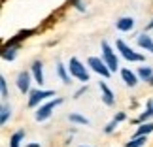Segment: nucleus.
<instances>
[{
  "label": "nucleus",
  "mask_w": 153,
  "mask_h": 147,
  "mask_svg": "<svg viewBox=\"0 0 153 147\" xmlns=\"http://www.w3.org/2000/svg\"><path fill=\"white\" fill-rule=\"evenodd\" d=\"M121 78H123V81L128 85V87H134L138 83V79H136V75H134L128 68H125V70H121Z\"/></svg>",
  "instance_id": "nucleus-11"
},
{
  "label": "nucleus",
  "mask_w": 153,
  "mask_h": 147,
  "mask_svg": "<svg viewBox=\"0 0 153 147\" xmlns=\"http://www.w3.org/2000/svg\"><path fill=\"white\" fill-rule=\"evenodd\" d=\"M123 119H125V113H117V115H115V121H117V123L123 121Z\"/></svg>",
  "instance_id": "nucleus-25"
},
{
  "label": "nucleus",
  "mask_w": 153,
  "mask_h": 147,
  "mask_svg": "<svg viewBox=\"0 0 153 147\" xmlns=\"http://www.w3.org/2000/svg\"><path fill=\"white\" fill-rule=\"evenodd\" d=\"M25 138V132L23 130H19V132H15L13 136L10 138V147H19V142Z\"/></svg>",
  "instance_id": "nucleus-15"
},
{
  "label": "nucleus",
  "mask_w": 153,
  "mask_h": 147,
  "mask_svg": "<svg viewBox=\"0 0 153 147\" xmlns=\"http://www.w3.org/2000/svg\"><path fill=\"white\" fill-rule=\"evenodd\" d=\"M70 74L74 75V78H78L79 81H89V74H87V70H85V66L81 64L78 58H70Z\"/></svg>",
  "instance_id": "nucleus-1"
},
{
  "label": "nucleus",
  "mask_w": 153,
  "mask_h": 147,
  "mask_svg": "<svg viewBox=\"0 0 153 147\" xmlns=\"http://www.w3.org/2000/svg\"><path fill=\"white\" fill-rule=\"evenodd\" d=\"M115 126H117V121L114 119V121H111V123H110V125H108V126H106V128H104V132H108V134H110V132H114V128H115Z\"/></svg>",
  "instance_id": "nucleus-23"
},
{
  "label": "nucleus",
  "mask_w": 153,
  "mask_h": 147,
  "mask_svg": "<svg viewBox=\"0 0 153 147\" xmlns=\"http://www.w3.org/2000/svg\"><path fill=\"white\" fill-rule=\"evenodd\" d=\"M100 91H102V100L106 106H114V92L108 89L106 83H100Z\"/></svg>",
  "instance_id": "nucleus-12"
},
{
  "label": "nucleus",
  "mask_w": 153,
  "mask_h": 147,
  "mask_svg": "<svg viewBox=\"0 0 153 147\" xmlns=\"http://www.w3.org/2000/svg\"><path fill=\"white\" fill-rule=\"evenodd\" d=\"M0 111H2V113H0V123H2V125H6V121H8V117H10V106H2V108H0Z\"/></svg>",
  "instance_id": "nucleus-21"
},
{
  "label": "nucleus",
  "mask_w": 153,
  "mask_h": 147,
  "mask_svg": "<svg viewBox=\"0 0 153 147\" xmlns=\"http://www.w3.org/2000/svg\"><path fill=\"white\" fill-rule=\"evenodd\" d=\"M48 96H55V92L53 91H42V89H38V91H30V98H28V106L30 108H34V106H38L42 100H45Z\"/></svg>",
  "instance_id": "nucleus-6"
},
{
  "label": "nucleus",
  "mask_w": 153,
  "mask_h": 147,
  "mask_svg": "<svg viewBox=\"0 0 153 147\" xmlns=\"http://www.w3.org/2000/svg\"><path fill=\"white\" fill-rule=\"evenodd\" d=\"M57 74H59V78L62 79V83H70V78H68V74H66V66L57 64Z\"/></svg>",
  "instance_id": "nucleus-16"
},
{
  "label": "nucleus",
  "mask_w": 153,
  "mask_h": 147,
  "mask_svg": "<svg viewBox=\"0 0 153 147\" xmlns=\"http://www.w3.org/2000/svg\"><path fill=\"white\" fill-rule=\"evenodd\" d=\"M149 83H151V85H153V75H151V78H149Z\"/></svg>",
  "instance_id": "nucleus-28"
},
{
  "label": "nucleus",
  "mask_w": 153,
  "mask_h": 147,
  "mask_svg": "<svg viewBox=\"0 0 153 147\" xmlns=\"http://www.w3.org/2000/svg\"><path fill=\"white\" fill-rule=\"evenodd\" d=\"M102 55H104V61H106V64H108V68L111 70V72H115L117 66H119V62H117V57L114 55V51L110 49V45L106 42H102Z\"/></svg>",
  "instance_id": "nucleus-5"
},
{
  "label": "nucleus",
  "mask_w": 153,
  "mask_h": 147,
  "mask_svg": "<svg viewBox=\"0 0 153 147\" xmlns=\"http://www.w3.org/2000/svg\"><path fill=\"white\" fill-rule=\"evenodd\" d=\"M85 91H87V85H85V87H81V89H79L78 92H76V98H79V96H81V95H83V92H85Z\"/></svg>",
  "instance_id": "nucleus-24"
},
{
  "label": "nucleus",
  "mask_w": 153,
  "mask_h": 147,
  "mask_svg": "<svg viewBox=\"0 0 153 147\" xmlns=\"http://www.w3.org/2000/svg\"><path fill=\"white\" fill-rule=\"evenodd\" d=\"M138 45H140L142 49L153 53V40L148 36V34H140V36H138Z\"/></svg>",
  "instance_id": "nucleus-10"
},
{
  "label": "nucleus",
  "mask_w": 153,
  "mask_h": 147,
  "mask_svg": "<svg viewBox=\"0 0 153 147\" xmlns=\"http://www.w3.org/2000/svg\"><path fill=\"white\" fill-rule=\"evenodd\" d=\"M61 104H62V98H57V100H53V102L42 106V108L36 111V121H45V119H48V117L53 113V109H55L57 106H61Z\"/></svg>",
  "instance_id": "nucleus-3"
},
{
  "label": "nucleus",
  "mask_w": 153,
  "mask_h": 147,
  "mask_svg": "<svg viewBox=\"0 0 153 147\" xmlns=\"http://www.w3.org/2000/svg\"><path fill=\"white\" fill-rule=\"evenodd\" d=\"M68 119L72 121V123H78V125H89V121H87L85 117L78 115V113H70V115H68Z\"/></svg>",
  "instance_id": "nucleus-20"
},
{
  "label": "nucleus",
  "mask_w": 153,
  "mask_h": 147,
  "mask_svg": "<svg viewBox=\"0 0 153 147\" xmlns=\"http://www.w3.org/2000/svg\"><path fill=\"white\" fill-rule=\"evenodd\" d=\"M15 55H17V47H15V45H6L4 51H2V58H4V61H13Z\"/></svg>",
  "instance_id": "nucleus-13"
},
{
  "label": "nucleus",
  "mask_w": 153,
  "mask_h": 147,
  "mask_svg": "<svg viewBox=\"0 0 153 147\" xmlns=\"http://www.w3.org/2000/svg\"><path fill=\"white\" fill-rule=\"evenodd\" d=\"M146 142H148V138H146V136H134L131 142L127 143V147H142Z\"/></svg>",
  "instance_id": "nucleus-14"
},
{
  "label": "nucleus",
  "mask_w": 153,
  "mask_h": 147,
  "mask_svg": "<svg viewBox=\"0 0 153 147\" xmlns=\"http://www.w3.org/2000/svg\"><path fill=\"white\" fill-rule=\"evenodd\" d=\"M27 147H40V143H28Z\"/></svg>",
  "instance_id": "nucleus-27"
},
{
  "label": "nucleus",
  "mask_w": 153,
  "mask_h": 147,
  "mask_svg": "<svg viewBox=\"0 0 153 147\" xmlns=\"http://www.w3.org/2000/svg\"><path fill=\"white\" fill-rule=\"evenodd\" d=\"M0 89H2V98H8L10 92H8V83H6V78H0Z\"/></svg>",
  "instance_id": "nucleus-22"
},
{
  "label": "nucleus",
  "mask_w": 153,
  "mask_h": 147,
  "mask_svg": "<svg viewBox=\"0 0 153 147\" xmlns=\"http://www.w3.org/2000/svg\"><path fill=\"white\" fill-rule=\"evenodd\" d=\"M149 132H153V123H146V125H142L138 128L136 136H146V134H149Z\"/></svg>",
  "instance_id": "nucleus-19"
},
{
  "label": "nucleus",
  "mask_w": 153,
  "mask_h": 147,
  "mask_svg": "<svg viewBox=\"0 0 153 147\" xmlns=\"http://www.w3.org/2000/svg\"><path fill=\"white\" fill-rule=\"evenodd\" d=\"M17 87H19L21 92H28V87H30V74L21 72L19 75H17Z\"/></svg>",
  "instance_id": "nucleus-7"
},
{
  "label": "nucleus",
  "mask_w": 153,
  "mask_h": 147,
  "mask_svg": "<svg viewBox=\"0 0 153 147\" xmlns=\"http://www.w3.org/2000/svg\"><path fill=\"white\" fill-rule=\"evenodd\" d=\"M115 27H117V30H121V32H128V30L134 28V19L132 17H121L119 21H115Z\"/></svg>",
  "instance_id": "nucleus-8"
},
{
  "label": "nucleus",
  "mask_w": 153,
  "mask_h": 147,
  "mask_svg": "<svg viewBox=\"0 0 153 147\" xmlns=\"http://www.w3.org/2000/svg\"><path fill=\"white\" fill-rule=\"evenodd\" d=\"M149 117H153V100H148V109H146L144 113L140 115L138 121L142 123V121H146V119H149Z\"/></svg>",
  "instance_id": "nucleus-17"
},
{
  "label": "nucleus",
  "mask_w": 153,
  "mask_h": 147,
  "mask_svg": "<svg viewBox=\"0 0 153 147\" xmlns=\"http://www.w3.org/2000/svg\"><path fill=\"white\" fill-rule=\"evenodd\" d=\"M81 147H85V145H81Z\"/></svg>",
  "instance_id": "nucleus-29"
},
{
  "label": "nucleus",
  "mask_w": 153,
  "mask_h": 147,
  "mask_svg": "<svg viewBox=\"0 0 153 147\" xmlns=\"http://www.w3.org/2000/svg\"><path fill=\"white\" fill-rule=\"evenodd\" d=\"M146 28H148V30H153V21H151V23H149V25L146 27Z\"/></svg>",
  "instance_id": "nucleus-26"
},
{
  "label": "nucleus",
  "mask_w": 153,
  "mask_h": 147,
  "mask_svg": "<svg viewBox=\"0 0 153 147\" xmlns=\"http://www.w3.org/2000/svg\"><path fill=\"white\" fill-rule=\"evenodd\" d=\"M89 66L95 70L97 74H100L102 78H110V74H111V70L108 68L106 61H100L98 57H91V58H89Z\"/></svg>",
  "instance_id": "nucleus-4"
},
{
  "label": "nucleus",
  "mask_w": 153,
  "mask_h": 147,
  "mask_svg": "<svg viewBox=\"0 0 153 147\" xmlns=\"http://www.w3.org/2000/svg\"><path fill=\"white\" fill-rule=\"evenodd\" d=\"M32 75H34V81L38 85H44V72H42V62L40 61L32 62Z\"/></svg>",
  "instance_id": "nucleus-9"
},
{
  "label": "nucleus",
  "mask_w": 153,
  "mask_h": 147,
  "mask_svg": "<svg viewBox=\"0 0 153 147\" xmlns=\"http://www.w3.org/2000/svg\"><path fill=\"white\" fill-rule=\"evenodd\" d=\"M115 45H117V49L121 51V55L125 57L127 61H131V62H142V61H144V55H138V53H134L125 42H123V40H117Z\"/></svg>",
  "instance_id": "nucleus-2"
},
{
  "label": "nucleus",
  "mask_w": 153,
  "mask_h": 147,
  "mask_svg": "<svg viewBox=\"0 0 153 147\" xmlns=\"http://www.w3.org/2000/svg\"><path fill=\"white\" fill-rule=\"evenodd\" d=\"M138 75H140V78H142L144 81H149V78L153 75V72H151V68H149V66H142V68L138 70Z\"/></svg>",
  "instance_id": "nucleus-18"
}]
</instances>
